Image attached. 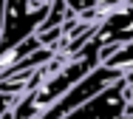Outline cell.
Returning <instances> with one entry per match:
<instances>
[{
    "instance_id": "obj_1",
    "label": "cell",
    "mask_w": 133,
    "mask_h": 119,
    "mask_svg": "<svg viewBox=\"0 0 133 119\" xmlns=\"http://www.w3.org/2000/svg\"><path fill=\"white\" fill-rule=\"evenodd\" d=\"M48 6H31V0H6L3 3V29H0V54L34 37L45 20Z\"/></svg>"
},
{
    "instance_id": "obj_2",
    "label": "cell",
    "mask_w": 133,
    "mask_h": 119,
    "mask_svg": "<svg viewBox=\"0 0 133 119\" xmlns=\"http://www.w3.org/2000/svg\"><path fill=\"white\" fill-rule=\"evenodd\" d=\"M130 82H133V74L116 80L113 85L99 91L94 99L74 108L62 119H133V102H130V94H128Z\"/></svg>"
},
{
    "instance_id": "obj_3",
    "label": "cell",
    "mask_w": 133,
    "mask_h": 119,
    "mask_svg": "<svg viewBox=\"0 0 133 119\" xmlns=\"http://www.w3.org/2000/svg\"><path fill=\"white\" fill-rule=\"evenodd\" d=\"M94 37L102 45H125V43H133V6L122 3V6L105 11Z\"/></svg>"
},
{
    "instance_id": "obj_4",
    "label": "cell",
    "mask_w": 133,
    "mask_h": 119,
    "mask_svg": "<svg viewBox=\"0 0 133 119\" xmlns=\"http://www.w3.org/2000/svg\"><path fill=\"white\" fill-rule=\"evenodd\" d=\"M65 6L71 9V14H77L85 23L102 17V14H99V0H65Z\"/></svg>"
}]
</instances>
